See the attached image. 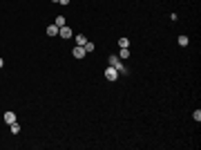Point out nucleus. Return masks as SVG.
<instances>
[{"label": "nucleus", "mask_w": 201, "mask_h": 150, "mask_svg": "<svg viewBox=\"0 0 201 150\" xmlns=\"http://www.w3.org/2000/svg\"><path fill=\"white\" fill-rule=\"evenodd\" d=\"M58 36H61V38H72V29H69V27H61V29H58Z\"/></svg>", "instance_id": "nucleus-3"}, {"label": "nucleus", "mask_w": 201, "mask_h": 150, "mask_svg": "<svg viewBox=\"0 0 201 150\" xmlns=\"http://www.w3.org/2000/svg\"><path fill=\"white\" fill-rule=\"evenodd\" d=\"M2 65H5V61H2V58H0V67H2Z\"/></svg>", "instance_id": "nucleus-16"}, {"label": "nucleus", "mask_w": 201, "mask_h": 150, "mask_svg": "<svg viewBox=\"0 0 201 150\" xmlns=\"http://www.w3.org/2000/svg\"><path fill=\"white\" fill-rule=\"evenodd\" d=\"M83 47H85V52H87V54H90V52H94V43H90V41H87V43H85V45H83Z\"/></svg>", "instance_id": "nucleus-13"}, {"label": "nucleus", "mask_w": 201, "mask_h": 150, "mask_svg": "<svg viewBox=\"0 0 201 150\" xmlns=\"http://www.w3.org/2000/svg\"><path fill=\"white\" fill-rule=\"evenodd\" d=\"M54 25L58 27V29H61V27H65V16H56V18H54Z\"/></svg>", "instance_id": "nucleus-5"}, {"label": "nucleus", "mask_w": 201, "mask_h": 150, "mask_svg": "<svg viewBox=\"0 0 201 150\" xmlns=\"http://www.w3.org/2000/svg\"><path fill=\"white\" fill-rule=\"evenodd\" d=\"M47 36H58V27H56V25H49V27H47Z\"/></svg>", "instance_id": "nucleus-7"}, {"label": "nucleus", "mask_w": 201, "mask_h": 150, "mask_svg": "<svg viewBox=\"0 0 201 150\" xmlns=\"http://www.w3.org/2000/svg\"><path fill=\"white\" fill-rule=\"evenodd\" d=\"M119 47H121V49H123V47H130V38H125V36L119 38Z\"/></svg>", "instance_id": "nucleus-10"}, {"label": "nucleus", "mask_w": 201, "mask_h": 150, "mask_svg": "<svg viewBox=\"0 0 201 150\" xmlns=\"http://www.w3.org/2000/svg\"><path fill=\"white\" fill-rule=\"evenodd\" d=\"M74 38H76V45H81V47H83L85 43H87V38H85L83 34H78V36H74Z\"/></svg>", "instance_id": "nucleus-9"}, {"label": "nucleus", "mask_w": 201, "mask_h": 150, "mask_svg": "<svg viewBox=\"0 0 201 150\" xmlns=\"http://www.w3.org/2000/svg\"><path fill=\"white\" fill-rule=\"evenodd\" d=\"M58 2H61V5H69V0H58Z\"/></svg>", "instance_id": "nucleus-15"}, {"label": "nucleus", "mask_w": 201, "mask_h": 150, "mask_svg": "<svg viewBox=\"0 0 201 150\" xmlns=\"http://www.w3.org/2000/svg\"><path fill=\"white\" fill-rule=\"evenodd\" d=\"M105 79H107V81H116V79H119V72H116V67H112V65H110V67L105 70Z\"/></svg>", "instance_id": "nucleus-2"}, {"label": "nucleus", "mask_w": 201, "mask_h": 150, "mask_svg": "<svg viewBox=\"0 0 201 150\" xmlns=\"http://www.w3.org/2000/svg\"><path fill=\"white\" fill-rule=\"evenodd\" d=\"M119 58H121V61H125V58H130V47H123V49L119 52Z\"/></svg>", "instance_id": "nucleus-6"}, {"label": "nucleus", "mask_w": 201, "mask_h": 150, "mask_svg": "<svg viewBox=\"0 0 201 150\" xmlns=\"http://www.w3.org/2000/svg\"><path fill=\"white\" fill-rule=\"evenodd\" d=\"M110 65H112V67H116V72H119V74H128V67L121 63L119 54H112V56H110Z\"/></svg>", "instance_id": "nucleus-1"}, {"label": "nucleus", "mask_w": 201, "mask_h": 150, "mask_svg": "<svg viewBox=\"0 0 201 150\" xmlns=\"http://www.w3.org/2000/svg\"><path fill=\"white\" fill-rule=\"evenodd\" d=\"M16 121V114L14 112H5V123H14Z\"/></svg>", "instance_id": "nucleus-8"}, {"label": "nucleus", "mask_w": 201, "mask_h": 150, "mask_svg": "<svg viewBox=\"0 0 201 150\" xmlns=\"http://www.w3.org/2000/svg\"><path fill=\"white\" fill-rule=\"evenodd\" d=\"M9 126H11V132H14V135L20 132V126H18V121H14V123H9Z\"/></svg>", "instance_id": "nucleus-11"}, {"label": "nucleus", "mask_w": 201, "mask_h": 150, "mask_svg": "<svg viewBox=\"0 0 201 150\" xmlns=\"http://www.w3.org/2000/svg\"><path fill=\"white\" fill-rule=\"evenodd\" d=\"M188 43H190V41H188V36H179V45H181V47H186Z\"/></svg>", "instance_id": "nucleus-12"}, {"label": "nucleus", "mask_w": 201, "mask_h": 150, "mask_svg": "<svg viewBox=\"0 0 201 150\" xmlns=\"http://www.w3.org/2000/svg\"><path fill=\"white\" fill-rule=\"evenodd\" d=\"M192 119H195L197 123H199V121H201V110H195V114H192Z\"/></svg>", "instance_id": "nucleus-14"}, {"label": "nucleus", "mask_w": 201, "mask_h": 150, "mask_svg": "<svg viewBox=\"0 0 201 150\" xmlns=\"http://www.w3.org/2000/svg\"><path fill=\"white\" fill-rule=\"evenodd\" d=\"M72 54H74V58H83V56H85V54H87V52H85V47H81V45H76V47H74V52H72Z\"/></svg>", "instance_id": "nucleus-4"}]
</instances>
